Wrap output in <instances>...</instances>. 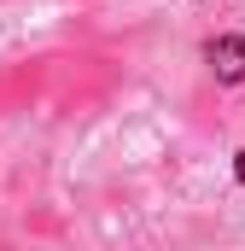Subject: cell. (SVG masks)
<instances>
[{"instance_id": "6da1fadb", "label": "cell", "mask_w": 245, "mask_h": 251, "mask_svg": "<svg viewBox=\"0 0 245 251\" xmlns=\"http://www.w3.org/2000/svg\"><path fill=\"white\" fill-rule=\"evenodd\" d=\"M204 59L216 70V82H245V35H216V41H204Z\"/></svg>"}, {"instance_id": "7a4b0ae2", "label": "cell", "mask_w": 245, "mask_h": 251, "mask_svg": "<svg viewBox=\"0 0 245 251\" xmlns=\"http://www.w3.org/2000/svg\"><path fill=\"white\" fill-rule=\"evenodd\" d=\"M234 181H240V187H245V152H240V158H234Z\"/></svg>"}]
</instances>
